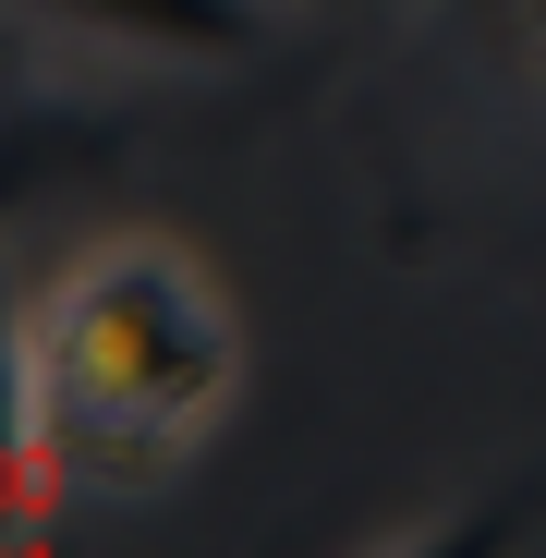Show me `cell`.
Segmentation results:
<instances>
[{"label": "cell", "mask_w": 546, "mask_h": 558, "mask_svg": "<svg viewBox=\"0 0 546 558\" xmlns=\"http://www.w3.org/2000/svg\"><path fill=\"white\" fill-rule=\"evenodd\" d=\"M0 13H37L110 49H158V61H255L267 49V0H0Z\"/></svg>", "instance_id": "cell-2"}, {"label": "cell", "mask_w": 546, "mask_h": 558, "mask_svg": "<svg viewBox=\"0 0 546 558\" xmlns=\"http://www.w3.org/2000/svg\"><path fill=\"white\" fill-rule=\"evenodd\" d=\"M37 389L61 449H170L231 401V316L195 255L98 243L37 304Z\"/></svg>", "instance_id": "cell-1"}, {"label": "cell", "mask_w": 546, "mask_h": 558, "mask_svg": "<svg viewBox=\"0 0 546 558\" xmlns=\"http://www.w3.org/2000/svg\"><path fill=\"white\" fill-rule=\"evenodd\" d=\"M37 170H49V134H13V122H0V207H25Z\"/></svg>", "instance_id": "cell-4"}, {"label": "cell", "mask_w": 546, "mask_h": 558, "mask_svg": "<svg viewBox=\"0 0 546 558\" xmlns=\"http://www.w3.org/2000/svg\"><path fill=\"white\" fill-rule=\"evenodd\" d=\"M522 13H534V37H546V0H522Z\"/></svg>", "instance_id": "cell-5"}, {"label": "cell", "mask_w": 546, "mask_h": 558, "mask_svg": "<svg viewBox=\"0 0 546 558\" xmlns=\"http://www.w3.org/2000/svg\"><path fill=\"white\" fill-rule=\"evenodd\" d=\"M49 389H37V316L0 292V534L37 510V474H49Z\"/></svg>", "instance_id": "cell-3"}]
</instances>
